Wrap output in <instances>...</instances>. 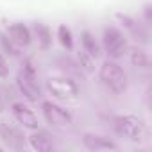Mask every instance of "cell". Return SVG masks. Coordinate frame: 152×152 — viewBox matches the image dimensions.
Wrapping results in <instances>:
<instances>
[{
  "instance_id": "obj_8",
  "label": "cell",
  "mask_w": 152,
  "mask_h": 152,
  "mask_svg": "<svg viewBox=\"0 0 152 152\" xmlns=\"http://www.w3.org/2000/svg\"><path fill=\"white\" fill-rule=\"evenodd\" d=\"M0 138H2V141H4L9 148H13V150H22V148H25L27 136H25L20 129L9 125V124H6V122H0Z\"/></svg>"
},
{
  "instance_id": "obj_16",
  "label": "cell",
  "mask_w": 152,
  "mask_h": 152,
  "mask_svg": "<svg viewBox=\"0 0 152 152\" xmlns=\"http://www.w3.org/2000/svg\"><path fill=\"white\" fill-rule=\"evenodd\" d=\"M57 39H59V43L66 48V50H72L73 48V36H72V31H70V27L68 25H59L57 27Z\"/></svg>"
},
{
  "instance_id": "obj_4",
  "label": "cell",
  "mask_w": 152,
  "mask_h": 152,
  "mask_svg": "<svg viewBox=\"0 0 152 152\" xmlns=\"http://www.w3.org/2000/svg\"><path fill=\"white\" fill-rule=\"evenodd\" d=\"M47 90L50 95H54L59 100H77L81 95V90L73 79L66 77V75H56L47 81Z\"/></svg>"
},
{
  "instance_id": "obj_11",
  "label": "cell",
  "mask_w": 152,
  "mask_h": 152,
  "mask_svg": "<svg viewBox=\"0 0 152 152\" xmlns=\"http://www.w3.org/2000/svg\"><path fill=\"white\" fill-rule=\"evenodd\" d=\"M27 141L38 152H54L56 150V143H54L52 136L41 129H32V132L27 136Z\"/></svg>"
},
{
  "instance_id": "obj_14",
  "label": "cell",
  "mask_w": 152,
  "mask_h": 152,
  "mask_svg": "<svg viewBox=\"0 0 152 152\" xmlns=\"http://www.w3.org/2000/svg\"><path fill=\"white\" fill-rule=\"evenodd\" d=\"M34 34H36V39H38V45L43 50H48L50 45H52V31L48 29V25L38 22L34 25Z\"/></svg>"
},
{
  "instance_id": "obj_12",
  "label": "cell",
  "mask_w": 152,
  "mask_h": 152,
  "mask_svg": "<svg viewBox=\"0 0 152 152\" xmlns=\"http://www.w3.org/2000/svg\"><path fill=\"white\" fill-rule=\"evenodd\" d=\"M7 32H9L11 41H13L15 45H18V47H27V45H31V41H32L31 29H29L23 22H15V23H11L9 29H7Z\"/></svg>"
},
{
  "instance_id": "obj_19",
  "label": "cell",
  "mask_w": 152,
  "mask_h": 152,
  "mask_svg": "<svg viewBox=\"0 0 152 152\" xmlns=\"http://www.w3.org/2000/svg\"><path fill=\"white\" fill-rule=\"evenodd\" d=\"M152 6L150 4H145L143 6V18H145V25H150L152 23Z\"/></svg>"
},
{
  "instance_id": "obj_5",
  "label": "cell",
  "mask_w": 152,
  "mask_h": 152,
  "mask_svg": "<svg viewBox=\"0 0 152 152\" xmlns=\"http://www.w3.org/2000/svg\"><path fill=\"white\" fill-rule=\"evenodd\" d=\"M102 48L109 56V59H118L127 50V38L125 34L116 29L115 25H109L102 32Z\"/></svg>"
},
{
  "instance_id": "obj_13",
  "label": "cell",
  "mask_w": 152,
  "mask_h": 152,
  "mask_svg": "<svg viewBox=\"0 0 152 152\" xmlns=\"http://www.w3.org/2000/svg\"><path fill=\"white\" fill-rule=\"evenodd\" d=\"M81 45H83V52L90 57V59H97L100 56V45L95 39V36L90 31H83L81 34Z\"/></svg>"
},
{
  "instance_id": "obj_6",
  "label": "cell",
  "mask_w": 152,
  "mask_h": 152,
  "mask_svg": "<svg viewBox=\"0 0 152 152\" xmlns=\"http://www.w3.org/2000/svg\"><path fill=\"white\" fill-rule=\"evenodd\" d=\"M41 115L50 125H56V127H66L73 120L72 113L66 107H63V106H59L52 100H43L41 102Z\"/></svg>"
},
{
  "instance_id": "obj_2",
  "label": "cell",
  "mask_w": 152,
  "mask_h": 152,
  "mask_svg": "<svg viewBox=\"0 0 152 152\" xmlns=\"http://www.w3.org/2000/svg\"><path fill=\"white\" fill-rule=\"evenodd\" d=\"M115 132L127 141H141L147 134L145 122L136 115H118L113 118Z\"/></svg>"
},
{
  "instance_id": "obj_18",
  "label": "cell",
  "mask_w": 152,
  "mask_h": 152,
  "mask_svg": "<svg viewBox=\"0 0 152 152\" xmlns=\"http://www.w3.org/2000/svg\"><path fill=\"white\" fill-rule=\"evenodd\" d=\"M7 73H9V64H7L6 57L0 54V77H7Z\"/></svg>"
},
{
  "instance_id": "obj_15",
  "label": "cell",
  "mask_w": 152,
  "mask_h": 152,
  "mask_svg": "<svg viewBox=\"0 0 152 152\" xmlns=\"http://www.w3.org/2000/svg\"><path fill=\"white\" fill-rule=\"evenodd\" d=\"M131 64L138 70H148L150 66V59H148V54L138 47L131 48Z\"/></svg>"
},
{
  "instance_id": "obj_1",
  "label": "cell",
  "mask_w": 152,
  "mask_h": 152,
  "mask_svg": "<svg viewBox=\"0 0 152 152\" xmlns=\"http://www.w3.org/2000/svg\"><path fill=\"white\" fill-rule=\"evenodd\" d=\"M99 79L115 95H122V93L127 91V86H129L127 73L113 59H107V61H104L100 64V68H99Z\"/></svg>"
},
{
  "instance_id": "obj_9",
  "label": "cell",
  "mask_w": 152,
  "mask_h": 152,
  "mask_svg": "<svg viewBox=\"0 0 152 152\" xmlns=\"http://www.w3.org/2000/svg\"><path fill=\"white\" fill-rule=\"evenodd\" d=\"M11 113H13V116H15V120L20 124V125H23L25 129H38V116L34 115V111L27 106V104H23V102H20V100H16V102H13L11 104Z\"/></svg>"
},
{
  "instance_id": "obj_7",
  "label": "cell",
  "mask_w": 152,
  "mask_h": 152,
  "mask_svg": "<svg viewBox=\"0 0 152 152\" xmlns=\"http://www.w3.org/2000/svg\"><path fill=\"white\" fill-rule=\"evenodd\" d=\"M116 20L120 22V25L127 31V34H129L134 41H138V43H141V45H147V43H148V31H147V27H145L143 23H140L136 18H132L131 15L118 13V15H116Z\"/></svg>"
},
{
  "instance_id": "obj_3",
  "label": "cell",
  "mask_w": 152,
  "mask_h": 152,
  "mask_svg": "<svg viewBox=\"0 0 152 152\" xmlns=\"http://www.w3.org/2000/svg\"><path fill=\"white\" fill-rule=\"evenodd\" d=\"M16 86L27 100L36 102L41 97V88L38 83V75H36V68H34L32 61H29V59L23 61L22 70L16 75Z\"/></svg>"
},
{
  "instance_id": "obj_17",
  "label": "cell",
  "mask_w": 152,
  "mask_h": 152,
  "mask_svg": "<svg viewBox=\"0 0 152 152\" xmlns=\"http://www.w3.org/2000/svg\"><path fill=\"white\" fill-rule=\"evenodd\" d=\"M0 43H2V47L7 50V54H11V56H16V54H18V50H16L15 43L11 41V38H7V36H2V38H0Z\"/></svg>"
},
{
  "instance_id": "obj_20",
  "label": "cell",
  "mask_w": 152,
  "mask_h": 152,
  "mask_svg": "<svg viewBox=\"0 0 152 152\" xmlns=\"http://www.w3.org/2000/svg\"><path fill=\"white\" fill-rule=\"evenodd\" d=\"M4 109V104H2V99H0V111H2Z\"/></svg>"
},
{
  "instance_id": "obj_10",
  "label": "cell",
  "mask_w": 152,
  "mask_h": 152,
  "mask_svg": "<svg viewBox=\"0 0 152 152\" xmlns=\"http://www.w3.org/2000/svg\"><path fill=\"white\" fill-rule=\"evenodd\" d=\"M83 145H84L88 150H91V152L116 150V148H118V145H116L111 138H107V136H104V134H97V132H84V134H83Z\"/></svg>"
}]
</instances>
